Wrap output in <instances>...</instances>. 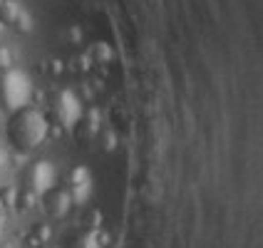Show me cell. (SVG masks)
I'll return each mask as SVG.
<instances>
[{
  "instance_id": "6da1fadb",
  "label": "cell",
  "mask_w": 263,
  "mask_h": 248,
  "mask_svg": "<svg viewBox=\"0 0 263 248\" xmlns=\"http://www.w3.org/2000/svg\"><path fill=\"white\" fill-rule=\"evenodd\" d=\"M40 248H50V246H40Z\"/></svg>"
}]
</instances>
